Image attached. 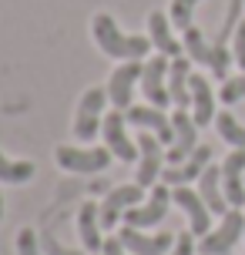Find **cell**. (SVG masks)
Returning a JSON list of instances; mask_svg holds the SVG:
<instances>
[{
    "instance_id": "cell-5",
    "label": "cell",
    "mask_w": 245,
    "mask_h": 255,
    "mask_svg": "<svg viewBox=\"0 0 245 255\" xmlns=\"http://www.w3.org/2000/svg\"><path fill=\"white\" fill-rule=\"evenodd\" d=\"M168 67H171V61H168L165 54H158V57H151V61L144 64V71H141V94L148 98V104H155L161 111L171 104V94H168Z\"/></svg>"
},
{
    "instance_id": "cell-18",
    "label": "cell",
    "mask_w": 245,
    "mask_h": 255,
    "mask_svg": "<svg viewBox=\"0 0 245 255\" xmlns=\"http://www.w3.org/2000/svg\"><path fill=\"white\" fill-rule=\"evenodd\" d=\"M148 37L155 44V51L165 57H181V51H185V44L175 40V34H171V17H165L161 10L148 13Z\"/></svg>"
},
{
    "instance_id": "cell-6",
    "label": "cell",
    "mask_w": 245,
    "mask_h": 255,
    "mask_svg": "<svg viewBox=\"0 0 245 255\" xmlns=\"http://www.w3.org/2000/svg\"><path fill=\"white\" fill-rule=\"evenodd\" d=\"M171 202L178 205L181 212L188 215V225H192V235H198V239H205L208 232H212V208L205 205V198L202 195H195L192 188H185V185H175V191H171Z\"/></svg>"
},
{
    "instance_id": "cell-22",
    "label": "cell",
    "mask_w": 245,
    "mask_h": 255,
    "mask_svg": "<svg viewBox=\"0 0 245 255\" xmlns=\"http://www.w3.org/2000/svg\"><path fill=\"white\" fill-rule=\"evenodd\" d=\"M181 34H185L181 44H185V54L192 57V64H205V67H212V51H215V47L205 40V34H202L195 24L188 27V30H181Z\"/></svg>"
},
{
    "instance_id": "cell-10",
    "label": "cell",
    "mask_w": 245,
    "mask_h": 255,
    "mask_svg": "<svg viewBox=\"0 0 245 255\" xmlns=\"http://www.w3.org/2000/svg\"><path fill=\"white\" fill-rule=\"evenodd\" d=\"M168 202H171V191L161 188V185H155L148 202L131 205L128 212H124V225H134V229H151V225H158V222L165 218V212H168Z\"/></svg>"
},
{
    "instance_id": "cell-12",
    "label": "cell",
    "mask_w": 245,
    "mask_h": 255,
    "mask_svg": "<svg viewBox=\"0 0 245 255\" xmlns=\"http://www.w3.org/2000/svg\"><path fill=\"white\" fill-rule=\"evenodd\" d=\"M144 198V188L134 181V185H118L108 198L101 202V229H115L118 222L124 218V212H128L131 205H138Z\"/></svg>"
},
{
    "instance_id": "cell-27",
    "label": "cell",
    "mask_w": 245,
    "mask_h": 255,
    "mask_svg": "<svg viewBox=\"0 0 245 255\" xmlns=\"http://www.w3.org/2000/svg\"><path fill=\"white\" fill-rule=\"evenodd\" d=\"M17 255H44L40 249V235H34V229L17 232Z\"/></svg>"
},
{
    "instance_id": "cell-13",
    "label": "cell",
    "mask_w": 245,
    "mask_h": 255,
    "mask_svg": "<svg viewBox=\"0 0 245 255\" xmlns=\"http://www.w3.org/2000/svg\"><path fill=\"white\" fill-rule=\"evenodd\" d=\"M118 239H121V245H124L131 255H165L168 249L175 245V235H171V232L144 235V232L134 229V225H124V229L118 232Z\"/></svg>"
},
{
    "instance_id": "cell-16",
    "label": "cell",
    "mask_w": 245,
    "mask_h": 255,
    "mask_svg": "<svg viewBox=\"0 0 245 255\" xmlns=\"http://www.w3.org/2000/svg\"><path fill=\"white\" fill-rule=\"evenodd\" d=\"M212 165V148L208 144H198L181 165H171L168 171H161V178H165V185H188V181L202 178V171Z\"/></svg>"
},
{
    "instance_id": "cell-30",
    "label": "cell",
    "mask_w": 245,
    "mask_h": 255,
    "mask_svg": "<svg viewBox=\"0 0 245 255\" xmlns=\"http://www.w3.org/2000/svg\"><path fill=\"white\" fill-rule=\"evenodd\" d=\"M165 255H195V235L192 232H181L178 239H175V245H171Z\"/></svg>"
},
{
    "instance_id": "cell-19",
    "label": "cell",
    "mask_w": 245,
    "mask_h": 255,
    "mask_svg": "<svg viewBox=\"0 0 245 255\" xmlns=\"http://www.w3.org/2000/svg\"><path fill=\"white\" fill-rule=\"evenodd\" d=\"M188 91H192V118H195V125L198 128L212 125V121H215V91H212V84H208V77L192 74Z\"/></svg>"
},
{
    "instance_id": "cell-17",
    "label": "cell",
    "mask_w": 245,
    "mask_h": 255,
    "mask_svg": "<svg viewBox=\"0 0 245 255\" xmlns=\"http://www.w3.org/2000/svg\"><path fill=\"white\" fill-rule=\"evenodd\" d=\"M192 57L181 54V57H171V67H168V94H171V104L175 108H192Z\"/></svg>"
},
{
    "instance_id": "cell-7",
    "label": "cell",
    "mask_w": 245,
    "mask_h": 255,
    "mask_svg": "<svg viewBox=\"0 0 245 255\" xmlns=\"http://www.w3.org/2000/svg\"><path fill=\"white\" fill-rule=\"evenodd\" d=\"M144 64L141 61H124L121 67H115V74L108 81V101L115 104L118 111H128L131 98H134V84L141 81Z\"/></svg>"
},
{
    "instance_id": "cell-3",
    "label": "cell",
    "mask_w": 245,
    "mask_h": 255,
    "mask_svg": "<svg viewBox=\"0 0 245 255\" xmlns=\"http://www.w3.org/2000/svg\"><path fill=\"white\" fill-rule=\"evenodd\" d=\"M245 235V215L239 208H229L225 215H222V225L219 229H212L198 242V252L202 255H229L239 245V239Z\"/></svg>"
},
{
    "instance_id": "cell-23",
    "label": "cell",
    "mask_w": 245,
    "mask_h": 255,
    "mask_svg": "<svg viewBox=\"0 0 245 255\" xmlns=\"http://www.w3.org/2000/svg\"><path fill=\"white\" fill-rule=\"evenodd\" d=\"M215 131H219L222 141H229L232 148H245V125L235 121L232 111H219V115H215Z\"/></svg>"
},
{
    "instance_id": "cell-24",
    "label": "cell",
    "mask_w": 245,
    "mask_h": 255,
    "mask_svg": "<svg viewBox=\"0 0 245 255\" xmlns=\"http://www.w3.org/2000/svg\"><path fill=\"white\" fill-rule=\"evenodd\" d=\"M34 178V165L30 161H10L7 154L0 151V181H10V185H24Z\"/></svg>"
},
{
    "instance_id": "cell-25",
    "label": "cell",
    "mask_w": 245,
    "mask_h": 255,
    "mask_svg": "<svg viewBox=\"0 0 245 255\" xmlns=\"http://www.w3.org/2000/svg\"><path fill=\"white\" fill-rule=\"evenodd\" d=\"M195 7H198V0H171V10H168V17H171V27L188 30V27H192Z\"/></svg>"
},
{
    "instance_id": "cell-11",
    "label": "cell",
    "mask_w": 245,
    "mask_h": 255,
    "mask_svg": "<svg viewBox=\"0 0 245 255\" xmlns=\"http://www.w3.org/2000/svg\"><path fill=\"white\" fill-rule=\"evenodd\" d=\"M171 128H175V148L168 151V161H171V165H181V161L198 148V125H195V118L188 115V108H175Z\"/></svg>"
},
{
    "instance_id": "cell-21",
    "label": "cell",
    "mask_w": 245,
    "mask_h": 255,
    "mask_svg": "<svg viewBox=\"0 0 245 255\" xmlns=\"http://www.w3.org/2000/svg\"><path fill=\"white\" fill-rule=\"evenodd\" d=\"M78 232H81V242L88 252H101V205L98 202H84L78 212Z\"/></svg>"
},
{
    "instance_id": "cell-9",
    "label": "cell",
    "mask_w": 245,
    "mask_h": 255,
    "mask_svg": "<svg viewBox=\"0 0 245 255\" xmlns=\"http://www.w3.org/2000/svg\"><path fill=\"white\" fill-rule=\"evenodd\" d=\"M138 175H134V181L141 185V188H155V181L161 178V161H165V154H161V141L155 138V134H148V131H141L138 134Z\"/></svg>"
},
{
    "instance_id": "cell-1",
    "label": "cell",
    "mask_w": 245,
    "mask_h": 255,
    "mask_svg": "<svg viewBox=\"0 0 245 255\" xmlns=\"http://www.w3.org/2000/svg\"><path fill=\"white\" fill-rule=\"evenodd\" d=\"M91 30H94L98 47H101L108 57H118V61H141L144 54L155 47V44H151V37H141V34H131V37H124V34L118 30V24L108 17V13H94Z\"/></svg>"
},
{
    "instance_id": "cell-28",
    "label": "cell",
    "mask_w": 245,
    "mask_h": 255,
    "mask_svg": "<svg viewBox=\"0 0 245 255\" xmlns=\"http://www.w3.org/2000/svg\"><path fill=\"white\" fill-rule=\"evenodd\" d=\"M232 57L245 74V20H239V27H235V34H232Z\"/></svg>"
},
{
    "instance_id": "cell-32",
    "label": "cell",
    "mask_w": 245,
    "mask_h": 255,
    "mask_svg": "<svg viewBox=\"0 0 245 255\" xmlns=\"http://www.w3.org/2000/svg\"><path fill=\"white\" fill-rule=\"evenodd\" d=\"M0 218H3V195H0Z\"/></svg>"
},
{
    "instance_id": "cell-29",
    "label": "cell",
    "mask_w": 245,
    "mask_h": 255,
    "mask_svg": "<svg viewBox=\"0 0 245 255\" xmlns=\"http://www.w3.org/2000/svg\"><path fill=\"white\" fill-rule=\"evenodd\" d=\"M40 249H44V255H84V252H74V249H64L51 232H44V235H40Z\"/></svg>"
},
{
    "instance_id": "cell-14",
    "label": "cell",
    "mask_w": 245,
    "mask_h": 255,
    "mask_svg": "<svg viewBox=\"0 0 245 255\" xmlns=\"http://www.w3.org/2000/svg\"><path fill=\"white\" fill-rule=\"evenodd\" d=\"M222 185H225V198L232 208L245 205V148H235L225 161H222Z\"/></svg>"
},
{
    "instance_id": "cell-15",
    "label": "cell",
    "mask_w": 245,
    "mask_h": 255,
    "mask_svg": "<svg viewBox=\"0 0 245 255\" xmlns=\"http://www.w3.org/2000/svg\"><path fill=\"white\" fill-rule=\"evenodd\" d=\"M128 121L138 128H155V138L161 144H175V128H171V118L155 108V104H131L128 108Z\"/></svg>"
},
{
    "instance_id": "cell-20",
    "label": "cell",
    "mask_w": 245,
    "mask_h": 255,
    "mask_svg": "<svg viewBox=\"0 0 245 255\" xmlns=\"http://www.w3.org/2000/svg\"><path fill=\"white\" fill-rule=\"evenodd\" d=\"M198 195L205 198V205L212 208V215H225L232 205L225 198V185H222V168L208 165L202 171V178H198Z\"/></svg>"
},
{
    "instance_id": "cell-4",
    "label": "cell",
    "mask_w": 245,
    "mask_h": 255,
    "mask_svg": "<svg viewBox=\"0 0 245 255\" xmlns=\"http://www.w3.org/2000/svg\"><path fill=\"white\" fill-rule=\"evenodd\" d=\"M111 148H71V144H61L57 148V165L64 171H74V175H94V171H104L108 161H111Z\"/></svg>"
},
{
    "instance_id": "cell-8",
    "label": "cell",
    "mask_w": 245,
    "mask_h": 255,
    "mask_svg": "<svg viewBox=\"0 0 245 255\" xmlns=\"http://www.w3.org/2000/svg\"><path fill=\"white\" fill-rule=\"evenodd\" d=\"M124 111H108L104 115V125H101V134H104V144L115 151V158H121V161H134L138 158V141L128 138V128H124Z\"/></svg>"
},
{
    "instance_id": "cell-2",
    "label": "cell",
    "mask_w": 245,
    "mask_h": 255,
    "mask_svg": "<svg viewBox=\"0 0 245 255\" xmlns=\"http://www.w3.org/2000/svg\"><path fill=\"white\" fill-rule=\"evenodd\" d=\"M104 101H108V91L104 88H88L81 98L78 111H74V138L78 141H94L98 131L104 125Z\"/></svg>"
},
{
    "instance_id": "cell-26",
    "label": "cell",
    "mask_w": 245,
    "mask_h": 255,
    "mask_svg": "<svg viewBox=\"0 0 245 255\" xmlns=\"http://www.w3.org/2000/svg\"><path fill=\"white\" fill-rule=\"evenodd\" d=\"M222 104H239L245 98V74L239 77H229V81H222V91H219Z\"/></svg>"
},
{
    "instance_id": "cell-31",
    "label": "cell",
    "mask_w": 245,
    "mask_h": 255,
    "mask_svg": "<svg viewBox=\"0 0 245 255\" xmlns=\"http://www.w3.org/2000/svg\"><path fill=\"white\" fill-rule=\"evenodd\" d=\"M101 255H131V252L124 249V245H121V239H104Z\"/></svg>"
}]
</instances>
